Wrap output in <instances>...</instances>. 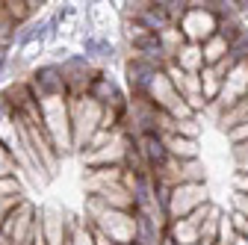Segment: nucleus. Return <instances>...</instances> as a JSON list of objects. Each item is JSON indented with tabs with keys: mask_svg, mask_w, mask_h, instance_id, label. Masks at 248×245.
Returning <instances> with one entry per match:
<instances>
[{
	"mask_svg": "<svg viewBox=\"0 0 248 245\" xmlns=\"http://www.w3.org/2000/svg\"><path fill=\"white\" fill-rule=\"evenodd\" d=\"M204 204H210V198H207V183H177V186H171V192H169L166 219L169 222L186 219L189 213H195Z\"/></svg>",
	"mask_w": 248,
	"mask_h": 245,
	"instance_id": "20e7f679",
	"label": "nucleus"
},
{
	"mask_svg": "<svg viewBox=\"0 0 248 245\" xmlns=\"http://www.w3.org/2000/svg\"><path fill=\"white\" fill-rule=\"evenodd\" d=\"M245 121H248V95H245L242 101H236L231 109L219 112V124H222L225 130H233V127L245 124Z\"/></svg>",
	"mask_w": 248,
	"mask_h": 245,
	"instance_id": "6ab92c4d",
	"label": "nucleus"
},
{
	"mask_svg": "<svg viewBox=\"0 0 248 245\" xmlns=\"http://www.w3.org/2000/svg\"><path fill=\"white\" fill-rule=\"evenodd\" d=\"M228 39H222L219 33H216V36H210L207 42H201V62L204 65H219L222 62V59L228 56Z\"/></svg>",
	"mask_w": 248,
	"mask_h": 245,
	"instance_id": "a211bd4d",
	"label": "nucleus"
},
{
	"mask_svg": "<svg viewBox=\"0 0 248 245\" xmlns=\"http://www.w3.org/2000/svg\"><path fill=\"white\" fill-rule=\"evenodd\" d=\"M27 83H30V89H33L36 101H45V98H68V89H65V80H62L59 65H39Z\"/></svg>",
	"mask_w": 248,
	"mask_h": 245,
	"instance_id": "0eeeda50",
	"label": "nucleus"
},
{
	"mask_svg": "<svg viewBox=\"0 0 248 245\" xmlns=\"http://www.w3.org/2000/svg\"><path fill=\"white\" fill-rule=\"evenodd\" d=\"M42 3H36V0H3V15L15 24V27H24L30 18L36 15Z\"/></svg>",
	"mask_w": 248,
	"mask_h": 245,
	"instance_id": "dca6fc26",
	"label": "nucleus"
},
{
	"mask_svg": "<svg viewBox=\"0 0 248 245\" xmlns=\"http://www.w3.org/2000/svg\"><path fill=\"white\" fill-rule=\"evenodd\" d=\"M231 245H248V239H245V236H236V239H233Z\"/></svg>",
	"mask_w": 248,
	"mask_h": 245,
	"instance_id": "2f4dec72",
	"label": "nucleus"
},
{
	"mask_svg": "<svg viewBox=\"0 0 248 245\" xmlns=\"http://www.w3.org/2000/svg\"><path fill=\"white\" fill-rule=\"evenodd\" d=\"M248 95V62H239L228 71V77L222 80V92H219V98H216V109L225 112L231 109L236 101H242Z\"/></svg>",
	"mask_w": 248,
	"mask_h": 245,
	"instance_id": "6e6552de",
	"label": "nucleus"
},
{
	"mask_svg": "<svg viewBox=\"0 0 248 245\" xmlns=\"http://www.w3.org/2000/svg\"><path fill=\"white\" fill-rule=\"evenodd\" d=\"M42 127L50 136L56 154H65L71 145V121H68V98H45L39 101Z\"/></svg>",
	"mask_w": 248,
	"mask_h": 245,
	"instance_id": "f03ea898",
	"label": "nucleus"
},
{
	"mask_svg": "<svg viewBox=\"0 0 248 245\" xmlns=\"http://www.w3.org/2000/svg\"><path fill=\"white\" fill-rule=\"evenodd\" d=\"M127 245H139V242H127Z\"/></svg>",
	"mask_w": 248,
	"mask_h": 245,
	"instance_id": "f704fd0d",
	"label": "nucleus"
},
{
	"mask_svg": "<svg viewBox=\"0 0 248 245\" xmlns=\"http://www.w3.org/2000/svg\"><path fill=\"white\" fill-rule=\"evenodd\" d=\"M124 71H127L130 95H133V98H145V92H148L154 74H157L160 68H154L151 62H145V59H139V56H130V59H127V68H124Z\"/></svg>",
	"mask_w": 248,
	"mask_h": 245,
	"instance_id": "9b49d317",
	"label": "nucleus"
},
{
	"mask_svg": "<svg viewBox=\"0 0 248 245\" xmlns=\"http://www.w3.org/2000/svg\"><path fill=\"white\" fill-rule=\"evenodd\" d=\"M39 225H42V233L47 239V245H68V219L62 216L59 210H45L39 213Z\"/></svg>",
	"mask_w": 248,
	"mask_h": 245,
	"instance_id": "f8f14e48",
	"label": "nucleus"
},
{
	"mask_svg": "<svg viewBox=\"0 0 248 245\" xmlns=\"http://www.w3.org/2000/svg\"><path fill=\"white\" fill-rule=\"evenodd\" d=\"M171 62H174L180 71H186V74H198V71L204 68V62H201V45L183 42V45H180V50L171 56Z\"/></svg>",
	"mask_w": 248,
	"mask_h": 245,
	"instance_id": "2eb2a0df",
	"label": "nucleus"
},
{
	"mask_svg": "<svg viewBox=\"0 0 248 245\" xmlns=\"http://www.w3.org/2000/svg\"><path fill=\"white\" fill-rule=\"evenodd\" d=\"M233 213H239V216L248 219V195H242V192L233 195Z\"/></svg>",
	"mask_w": 248,
	"mask_h": 245,
	"instance_id": "bb28decb",
	"label": "nucleus"
},
{
	"mask_svg": "<svg viewBox=\"0 0 248 245\" xmlns=\"http://www.w3.org/2000/svg\"><path fill=\"white\" fill-rule=\"evenodd\" d=\"M213 245H216V242H213Z\"/></svg>",
	"mask_w": 248,
	"mask_h": 245,
	"instance_id": "4c0bfd02",
	"label": "nucleus"
},
{
	"mask_svg": "<svg viewBox=\"0 0 248 245\" xmlns=\"http://www.w3.org/2000/svg\"><path fill=\"white\" fill-rule=\"evenodd\" d=\"M68 245H95V230L83 222H77L68 233Z\"/></svg>",
	"mask_w": 248,
	"mask_h": 245,
	"instance_id": "5701e85b",
	"label": "nucleus"
},
{
	"mask_svg": "<svg viewBox=\"0 0 248 245\" xmlns=\"http://www.w3.org/2000/svg\"><path fill=\"white\" fill-rule=\"evenodd\" d=\"M101 115H104V107H98L89 95L68 98V121H71V145L74 148L86 151L92 136L101 130Z\"/></svg>",
	"mask_w": 248,
	"mask_h": 245,
	"instance_id": "f257e3e1",
	"label": "nucleus"
},
{
	"mask_svg": "<svg viewBox=\"0 0 248 245\" xmlns=\"http://www.w3.org/2000/svg\"><path fill=\"white\" fill-rule=\"evenodd\" d=\"M233 6H236V12H242V15L248 18V3H233Z\"/></svg>",
	"mask_w": 248,
	"mask_h": 245,
	"instance_id": "c85d7f7f",
	"label": "nucleus"
},
{
	"mask_svg": "<svg viewBox=\"0 0 248 245\" xmlns=\"http://www.w3.org/2000/svg\"><path fill=\"white\" fill-rule=\"evenodd\" d=\"M3 65H6V53L0 50V71H3Z\"/></svg>",
	"mask_w": 248,
	"mask_h": 245,
	"instance_id": "473e14b6",
	"label": "nucleus"
},
{
	"mask_svg": "<svg viewBox=\"0 0 248 245\" xmlns=\"http://www.w3.org/2000/svg\"><path fill=\"white\" fill-rule=\"evenodd\" d=\"M39 222V210L33 201H27L21 198L12 210H9V216L3 219V225H0V230H3L15 245H27L30 236H33V228Z\"/></svg>",
	"mask_w": 248,
	"mask_h": 245,
	"instance_id": "39448f33",
	"label": "nucleus"
},
{
	"mask_svg": "<svg viewBox=\"0 0 248 245\" xmlns=\"http://www.w3.org/2000/svg\"><path fill=\"white\" fill-rule=\"evenodd\" d=\"M174 27L180 30L183 42L201 45L210 36H216V30H219V18H216V12L210 9V3H186V12L180 15V21Z\"/></svg>",
	"mask_w": 248,
	"mask_h": 245,
	"instance_id": "7ed1b4c3",
	"label": "nucleus"
},
{
	"mask_svg": "<svg viewBox=\"0 0 248 245\" xmlns=\"http://www.w3.org/2000/svg\"><path fill=\"white\" fill-rule=\"evenodd\" d=\"M166 236H169L174 245H198V228H195L189 219L169 222V225H166Z\"/></svg>",
	"mask_w": 248,
	"mask_h": 245,
	"instance_id": "f3484780",
	"label": "nucleus"
},
{
	"mask_svg": "<svg viewBox=\"0 0 248 245\" xmlns=\"http://www.w3.org/2000/svg\"><path fill=\"white\" fill-rule=\"evenodd\" d=\"M133 145H136V154H139V160H142V166L148 171L160 168L169 160V151H166L163 136H139V139H133Z\"/></svg>",
	"mask_w": 248,
	"mask_h": 245,
	"instance_id": "9d476101",
	"label": "nucleus"
},
{
	"mask_svg": "<svg viewBox=\"0 0 248 245\" xmlns=\"http://www.w3.org/2000/svg\"><path fill=\"white\" fill-rule=\"evenodd\" d=\"M166 142V151H169V157L177 160V163H189V160H198V142L195 139H186V136H163Z\"/></svg>",
	"mask_w": 248,
	"mask_h": 245,
	"instance_id": "ddd939ff",
	"label": "nucleus"
},
{
	"mask_svg": "<svg viewBox=\"0 0 248 245\" xmlns=\"http://www.w3.org/2000/svg\"><path fill=\"white\" fill-rule=\"evenodd\" d=\"M21 198H24V195H18V198H3V195H0V225H3V219L9 216V210H12Z\"/></svg>",
	"mask_w": 248,
	"mask_h": 245,
	"instance_id": "a878e982",
	"label": "nucleus"
},
{
	"mask_svg": "<svg viewBox=\"0 0 248 245\" xmlns=\"http://www.w3.org/2000/svg\"><path fill=\"white\" fill-rule=\"evenodd\" d=\"M145 101H148L154 109L166 112V115L180 104V95L174 92V86H171V80L166 77V71H157V74H154V80H151V86H148V92H145Z\"/></svg>",
	"mask_w": 248,
	"mask_h": 245,
	"instance_id": "1a4fd4ad",
	"label": "nucleus"
},
{
	"mask_svg": "<svg viewBox=\"0 0 248 245\" xmlns=\"http://www.w3.org/2000/svg\"><path fill=\"white\" fill-rule=\"evenodd\" d=\"M47 33H50L47 21H39V24H30V27L18 30V42H21V45H30V42H36V39H45Z\"/></svg>",
	"mask_w": 248,
	"mask_h": 245,
	"instance_id": "4be33fe9",
	"label": "nucleus"
},
{
	"mask_svg": "<svg viewBox=\"0 0 248 245\" xmlns=\"http://www.w3.org/2000/svg\"><path fill=\"white\" fill-rule=\"evenodd\" d=\"M160 245H174V242H171V239H169V236L163 233V239H160Z\"/></svg>",
	"mask_w": 248,
	"mask_h": 245,
	"instance_id": "72a5a7b5",
	"label": "nucleus"
},
{
	"mask_svg": "<svg viewBox=\"0 0 248 245\" xmlns=\"http://www.w3.org/2000/svg\"><path fill=\"white\" fill-rule=\"evenodd\" d=\"M219 216H222V210H219V207H213V210H210V216L198 225V242H204V245H213V242H216V230H219Z\"/></svg>",
	"mask_w": 248,
	"mask_h": 245,
	"instance_id": "aec40b11",
	"label": "nucleus"
},
{
	"mask_svg": "<svg viewBox=\"0 0 248 245\" xmlns=\"http://www.w3.org/2000/svg\"><path fill=\"white\" fill-rule=\"evenodd\" d=\"M245 239H248V236H245Z\"/></svg>",
	"mask_w": 248,
	"mask_h": 245,
	"instance_id": "e433bc0d",
	"label": "nucleus"
},
{
	"mask_svg": "<svg viewBox=\"0 0 248 245\" xmlns=\"http://www.w3.org/2000/svg\"><path fill=\"white\" fill-rule=\"evenodd\" d=\"M0 245H15V242H12V239H9V236L3 233V230H0Z\"/></svg>",
	"mask_w": 248,
	"mask_h": 245,
	"instance_id": "7c9ffc66",
	"label": "nucleus"
},
{
	"mask_svg": "<svg viewBox=\"0 0 248 245\" xmlns=\"http://www.w3.org/2000/svg\"><path fill=\"white\" fill-rule=\"evenodd\" d=\"M198 245H204V242H198Z\"/></svg>",
	"mask_w": 248,
	"mask_h": 245,
	"instance_id": "c9c22d12",
	"label": "nucleus"
},
{
	"mask_svg": "<svg viewBox=\"0 0 248 245\" xmlns=\"http://www.w3.org/2000/svg\"><path fill=\"white\" fill-rule=\"evenodd\" d=\"M62 71V80H65V89H68V98H77V95H86L92 80H95L98 68H92V62L86 56H68L65 62L59 65Z\"/></svg>",
	"mask_w": 248,
	"mask_h": 245,
	"instance_id": "423d86ee",
	"label": "nucleus"
},
{
	"mask_svg": "<svg viewBox=\"0 0 248 245\" xmlns=\"http://www.w3.org/2000/svg\"><path fill=\"white\" fill-rule=\"evenodd\" d=\"M0 177H15V160L6 151V145H0Z\"/></svg>",
	"mask_w": 248,
	"mask_h": 245,
	"instance_id": "393cba45",
	"label": "nucleus"
},
{
	"mask_svg": "<svg viewBox=\"0 0 248 245\" xmlns=\"http://www.w3.org/2000/svg\"><path fill=\"white\" fill-rule=\"evenodd\" d=\"M222 71L216 68V65H204L201 71H198V86H201V98H204V104L210 107V104H216V98H219V92H222Z\"/></svg>",
	"mask_w": 248,
	"mask_h": 245,
	"instance_id": "4468645a",
	"label": "nucleus"
},
{
	"mask_svg": "<svg viewBox=\"0 0 248 245\" xmlns=\"http://www.w3.org/2000/svg\"><path fill=\"white\" fill-rule=\"evenodd\" d=\"M15 39H18V27L3 15V0H0V50L6 53L15 45Z\"/></svg>",
	"mask_w": 248,
	"mask_h": 245,
	"instance_id": "412c9836",
	"label": "nucleus"
},
{
	"mask_svg": "<svg viewBox=\"0 0 248 245\" xmlns=\"http://www.w3.org/2000/svg\"><path fill=\"white\" fill-rule=\"evenodd\" d=\"M95 245H112V242H109V239H104L101 233H95Z\"/></svg>",
	"mask_w": 248,
	"mask_h": 245,
	"instance_id": "c756f323",
	"label": "nucleus"
},
{
	"mask_svg": "<svg viewBox=\"0 0 248 245\" xmlns=\"http://www.w3.org/2000/svg\"><path fill=\"white\" fill-rule=\"evenodd\" d=\"M83 50H86V59L89 56H112V45L107 39H95V36L83 42Z\"/></svg>",
	"mask_w": 248,
	"mask_h": 245,
	"instance_id": "b1692460",
	"label": "nucleus"
},
{
	"mask_svg": "<svg viewBox=\"0 0 248 245\" xmlns=\"http://www.w3.org/2000/svg\"><path fill=\"white\" fill-rule=\"evenodd\" d=\"M233 189L242 192V195H248V174H239V171H236V177H233Z\"/></svg>",
	"mask_w": 248,
	"mask_h": 245,
	"instance_id": "cd10ccee",
	"label": "nucleus"
}]
</instances>
